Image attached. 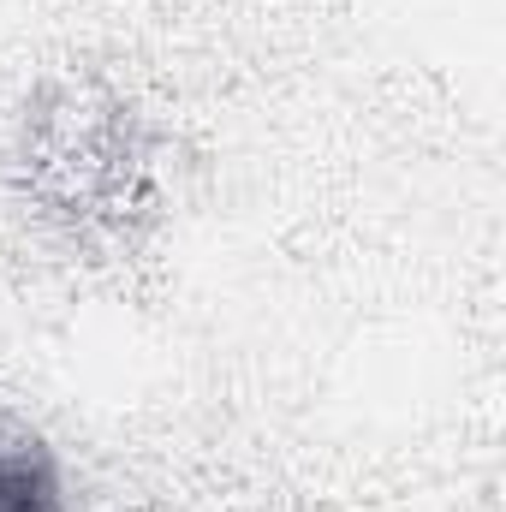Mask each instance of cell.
I'll use <instances>...</instances> for the list:
<instances>
[{"mask_svg": "<svg viewBox=\"0 0 506 512\" xmlns=\"http://www.w3.org/2000/svg\"><path fill=\"white\" fill-rule=\"evenodd\" d=\"M0 512H66V483L36 435L0 429Z\"/></svg>", "mask_w": 506, "mask_h": 512, "instance_id": "obj_1", "label": "cell"}]
</instances>
